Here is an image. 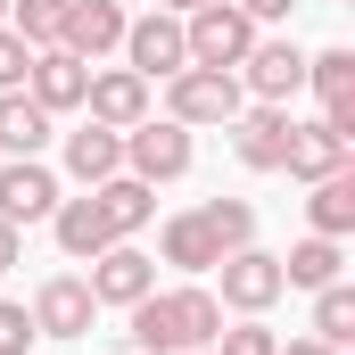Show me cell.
<instances>
[{
	"instance_id": "obj_1",
	"label": "cell",
	"mask_w": 355,
	"mask_h": 355,
	"mask_svg": "<svg viewBox=\"0 0 355 355\" xmlns=\"http://www.w3.org/2000/svg\"><path fill=\"white\" fill-rule=\"evenodd\" d=\"M248 240H257V207H248V198H207V207H182L174 223L157 232L166 265H182V272H215L232 248H248Z\"/></svg>"
},
{
	"instance_id": "obj_2",
	"label": "cell",
	"mask_w": 355,
	"mask_h": 355,
	"mask_svg": "<svg viewBox=\"0 0 355 355\" xmlns=\"http://www.w3.org/2000/svg\"><path fill=\"white\" fill-rule=\"evenodd\" d=\"M132 314V347L149 355H182V347H215V331H223V297L215 289H149L141 306H124Z\"/></svg>"
},
{
	"instance_id": "obj_3",
	"label": "cell",
	"mask_w": 355,
	"mask_h": 355,
	"mask_svg": "<svg viewBox=\"0 0 355 355\" xmlns=\"http://www.w3.org/2000/svg\"><path fill=\"white\" fill-rule=\"evenodd\" d=\"M248 107V91H240V75L232 67H182V75H166V116L174 124H232Z\"/></svg>"
},
{
	"instance_id": "obj_4",
	"label": "cell",
	"mask_w": 355,
	"mask_h": 355,
	"mask_svg": "<svg viewBox=\"0 0 355 355\" xmlns=\"http://www.w3.org/2000/svg\"><path fill=\"white\" fill-rule=\"evenodd\" d=\"M124 174L132 182H182L190 174V124H174V116H141L132 132H124Z\"/></svg>"
},
{
	"instance_id": "obj_5",
	"label": "cell",
	"mask_w": 355,
	"mask_h": 355,
	"mask_svg": "<svg viewBox=\"0 0 355 355\" xmlns=\"http://www.w3.org/2000/svg\"><path fill=\"white\" fill-rule=\"evenodd\" d=\"M124 67L141 75V83H166V75H182L190 67V42H182V17H166V8H149V17H124Z\"/></svg>"
},
{
	"instance_id": "obj_6",
	"label": "cell",
	"mask_w": 355,
	"mask_h": 355,
	"mask_svg": "<svg viewBox=\"0 0 355 355\" xmlns=\"http://www.w3.org/2000/svg\"><path fill=\"white\" fill-rule=\"evenodd\" d=\"M182 42H190V67H240L257 50V25L232 8V0H207L182 17Z\"/></svg>"
},
{
	"instance_id": "obj_7",
	"label": "cell",
	"mask_w": 355,
	"mask_h": 355,
	"mask_svg": "<svg viewBox=\"0 0 355 355\" xmlns=\"http://www.w3.org/2000/svg\"><path fill=\"white\" fill-rule=\"evenodd\" d=\"M91 322H99V297H91L83 272H50L33 289V331L42 339H91Z\"/></svg>"
},
{
	"instance_id": "obj_8",
	"label": "cell",
	"mask_w": 355,
	"mask_h": 355,
	"mask_svg": "<svg viewBox=\"0 0 355 355\" xmlns=\"http://www.w3.org/2000/svg\"><path fill=\"white\" fill-rule=\"evenodd\" d=\"M232 75H240V91H257L265 107H289V99L306 91V50H297V42H265V33H257V50H248Z\"/></svg>"
},
{
	"instance_id": "obj_9",
	"label": "cell",
	"mask_w": 355,
	"mask_h": 355,
	"mask_svg": "<svg viewBox=\"0 0 355 355\" xmlns=\"http://www.w3.org/2000/svg\"><path fill=\"white\" fill-rule=\"evenodd\" d=\"M50 207H58V174L42 166V157H8L0 166V223H50Z\"/></svg>"
},
{
	"instance_id": "obj_10",
	"label": "cell",
	"mask_w": 355,
	"mask_h": 355,
	"mask_svg": "<svg viewBox=\"0 0 355 355\" xmlns=\"http://www.w3.org/2000/svg\"><path fill=\"white\" fill-rule=\"evenodd\" d=\"M215 272H223V306H232V314H265L272 297H281V257H265L257 240H248V248H232Z\"/></svg>"
},
{
	"instance_id": "obj_11",
	"label": "cell",
	"mask_w": 355,
	"mask_h": 355,
	"mask_svg": "<svg viewBox=\"0 0 355 355\" xmlns=\"http://www.w3.org/2000/svg\"><path fill=\"white\" fill-rule=\"evenodd\" d=\"M306 91L322 99V124L355 141V50H314L306 58Z\"/></svg>"
},
{
	"instance_id": "obj_12",
	"label": "cell",
	"mask_w": 355,
	"mask_h": 355,
	"mask_svg": "<svg viewBox=\"0 0 355 355\" xmlns=\"http://www.w3.org/2000/svg\"><path fill=\"white\" fill-rule=\"evenodd\" d=\"M232 149H240V166L248 174H281V157H289V107H240L232 116Z\"/></svg>"
},
{
	"instance_id": "obj_13",
	"label": "cell",
	"mask_w": 355,
	"mask_h": 355,
	"mask_svg": "<svg viewBox=\"0 0 355 355\" xmlns=\"http://www.w3.org/2000/svg\"><path fill=\"white\" fill-rule=\"evenodd\" d=\"M149 289H157V265H149L132 240H116V248L91 257V297H99V306H141Z\"/></svg>"
},
{
	"instance_id": "obj_14",
	"label": "cell",
	"mask_w": 355,
	"mask_h": 355,
	"mask_svg": "<svg viewBox=\"0 0 355 355\" xmlns=\"http://www.w3.org/2000/svg\"><path fill=\"white\" fill-rule=\"evenodd\" d=\"M83 107H91V124H107V132H132V124L149 116V83H141L132 67H107V75H91Z\"/></svg>"
},
{
	"instance_id": "obj_15",
	"label": "cell",
	"mask_w": 355,
	"mask_h": 355,
	"mask_svg": "<svg viewBox=\"0 0 355 355\" xmlns=\"http://www.w3.org/2000/svg\"><path fill=\"white\" fill-rule=\"evenodd\" d=\"M50 232H58V248H67V257H75V265H91V257H99V248H116V223H107V207H99V198H58V207H50Z\"/></svg>"
},
{
	"instance_id": "obj_16",
	"label": "cell",
	"mask_w": 355,
	"mask_h": 355,
	"mask_svg": "<svg viewBox=\"0 0 355 355\" xmlns=\"http://www.w3.org/2000/svg\"><path fill=\"white\" fill-rule=\"evenodd\" d=\"M25 91L50 107V116H67V107H83L91 91V67L75 58V50H33V67H25Z\"/></svg>"
},
{
	"instance_id": "obj_17",
	"label": "cell",
	"mask_w": 355,
	"mask_h": 355,
	"mask_svg": "<svg viewBox=\"0 0 355 355\" xmlns=\"http://www.w3.org/2000/svg\"><path fill=\"white\" fill-rule=\"evenodd\" d=\"M116 42H124V8H116V0H75V8H67V33H58V50H75L83 67H99Z\"/></svg>"
},
{
	"instance_id": "obj_18",
	"label": "cell",
	"mask_w": 355,
	"mask_h": 355,
	"mask_svg": "<svg viewBox=\"0 0 355 355\" xmlns=\"http://www.w3.org/2000/svg\"><path fill=\"white\" fill-rule=\"evenodd\" d=\"M347 149H355V141H339L331 124H297V116H289V157H281V174L322 182V174H339V166H347Z\"/></svg>"
},
{
	"instance_id": "obj_19",
	"label": "cell",
	"mask_w": 355,
	"mask_h": 355,
	"mask_svg": "<svg viewBox=\"0 0 355 355\" xmlns=\"http://www.w3.org/2000/svg\"><path fill=\"white\" fill-rule=\"evenodd\" d=\"M67 174L83 182V190H91V182H107V174H124V132H107V124H91V116H83V124L67 132Z\"/></svg>"
},
{
	"instance_id": "obj_20",
	"label": "cell",
	"mask_w": 355,
	"mask_h": 355,
	"mask_svg": "<svg viewBox=\"0 0 355 355\" xmlns=\"http://www.w3.org/2000/svg\"><path fill=\"white\" fill-rule=\"evenodd\" d=\"M0 149L8 157H42L50 149V107L33 91H0Z\"/></svg>"
},
{
	"instance_id": "obj_21",
	"label": "cell",
	"mask_w": 355,
	"mask_h": 355,
	"mask_svg": "<svg viewBox=\"0 0 355 355\" xmlns=\"http://www.w3.org/2000/svg\"><path fill=\"white\" fill-rule=\"evenodd\" d=\"M306 223L322 232V240H347L355 232V166H339V174L314 182V198H306Z\"/></svg>"
},
{
	"instance_id": "obj_22",
	"label": "cell",
	"mask_w": 355,
	"mask_h": 355,
	"mask_svg": "<svg viewBox=\"0 0 355 355\" xmlns=\"http://www.w3.org/2000/svg\"><path fill=\"white\" fill-rule=\"evenodd\" d=\"M91 198L107 207V223H116V240H132L149 215H157V190L149 182H132V174H107V182H91Z\"/></svg>"
},
{
	"instance_id": "obj_23",
	"label": "cell",
	"mask_w": 355,
	"mask_h": 355,
	"mask_svg": "<svg viewBox=\"0 0 355 355\" xmlns=\"http://www.w3.org/2000/svg\"><path fill=\"white\" fill-rule=\"evenodd\" d=\"M339 265H347V257H339V240H322V232H314V240H297V248L281 257V289H322V281H339Z\"/></svg>"
},
{
	"instance_id": "obj_24",
	"label": "cell",
	"mask_w": 355,
	"mask_h": 355,
	"mask_svg": "<svg viewBox=\"0 0 355 355\" xmlns=\"http://www.w3.org/2000/svg\"><path fill=\"white\" fill-rule=\"evenodd\" d=\"M314 339H322V347H347L355 339V289L347 281H322V289H314Z\"/></svg>"
},
{
	"instance_id": "obj_25",
	"label": "cell",
	"mask_w": 355,
	"mask_h": 355,
	"mask_svg": "<svg viewBox=\"0 0 355 355\" xmlns=\"http://www.w3.org/2000/svg\"><path fill=\"white\" fill-rule=\"evenodd\" d=\"M67 8H75V0H8V25H17L33 50H58V33H67Z\"/></svg>"
},
{
	"instance_id": "obj_26",
	"label": "cell",
	"mask_w": 355,
	"mask_h": 355,
	"mask_svg": "<svg viewBox=\"0 0 355 355\" xmlns=\"http://www.w3.org/2000/svg\"><path fill=\"white\" fill-rule=\"evenodd\" d=\"M215 355H281V339H272L265 322L248 314V322H232V331H215Z\"/></svg>"
},
{
	"instance_id": "obj_27",
	"label": "cell",
	"mask_w": 355,
	"mask_h": 355,
	"mask_svg": "<svg viewBox=\"0 0 355 355\" xmlns=\"http://www.w3.org/2000/svg\"><path fill=\"white\" fill-rule=\"evenodd\" d=\"M25 67H33V42L17 25H0V91H25Z\"/></svg>"
},
{
	"instance_id": "obj_28",
	"label": "cell",
	"mask_w": 355,
	"mask_h": 355,
	"mask_svg": "<svg viewBox=\"0 0 355 355\" xmlns=\"http://www.w3.org/2000/svg\"><path fill=\"white\" fill-rule=\"evenodd\" d=\"M33 339H42V331H33V314L0 297V355H25V347H33Z\"/></svg>"
},
{
	"instance_id": "obj_29",
	"label": "cell",
	"mask_w": 355,
	"mask_h": 355,
	"mask_svg": "<svg viewBox=\"0 0 355 355\" xmlns=\"http://www.w3.org/2000/svg\"><path fill=\"white\" fill-rule=\"evenodd\" d=\"M232 8H240V17H248V25H281V17H289V8H297V0H232Z\"/></svg>"
},
{
	"instance_id": "obj_30",
	"label": "cell",
	"mask_w": 355,
	"mask_h": 355,
	"mask_svg": "<svg viewBox=\"0 0 355 355\" xmlns=\"http://www.w3.org/2000/svg\"><path fill=\"white\" fill-rule=\"evenodd\" d=\"M17 257H25V248H17V223H0V272L17 265Z\"/></svg>"
},
{
	"instance_id": "obj_31",
	"label": "cell",
	"mask_w": 355,
	"mask_h": 355,
	"mask_svg": "<svg viewBox=\"0 0 355 355\" xmlns=\"http://www.w3.org/2000/svg\"><path fill=\"white\" fill-rule=\"evenodd\" d=\"M281 355H339V347H322V339H289Z\"/></svg>"
},
{
	"instance_id": "obj_32",
	"label": "cell",
	"mask_w": 355,
	"mask_h": 355,
	"mask_svg": "<svg viewBox=\"0 0 355 355\" xmlns=\"http://www.w3.org/2000/svg\"><path fill=\"white\" fill-rule=\"evenodd\" d=\"M157 8H166V17H190V8H207V0H157Z\"/></svg>"
},
{
	"instance_id": "obj_33",
	"label": "cell",
	"mask_w": 355,
	"mask_h": 355,
	"mask_svg": "<svg viewBox=\"0 0 355 355\" xmlns=\"http://www.w3.org/2000/svg\"><path fill=\"white\" fill-rule=\"evenodd\" d=\"M182 355H215V347H182Z\"/></svg>"
},
{
	"instance_id": "obj_34",
	"label": "cell",
	"mask_w": 355,
	"mask_h": 355,
	"mask_svg": "<svg viewBox=\"0 0 355 355\" xmlns=\"http://www.w3.org/2000/svg\"><path fill=\"white\" fill-rule=\"evenodd\" d=\"M0 25H8V0H0Z\"/></svg>"
}]
</instances>
